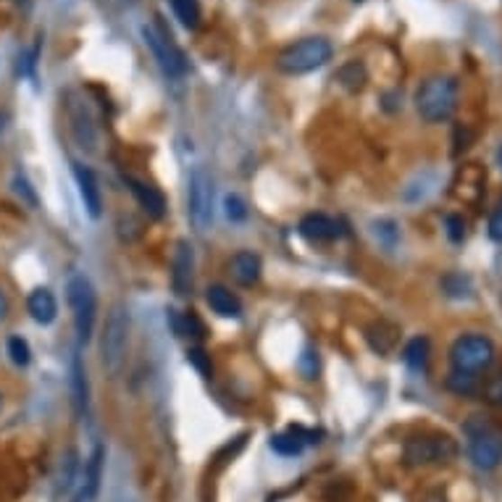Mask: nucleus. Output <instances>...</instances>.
Returning <instances> with one entry per match:
<instances>
[{"label":"nucleus","instance_id":"1","mask_svg":"<svg viewBox=\"0 0 502 502\" xmlns=\"http://www.w3.org/2000/svg\"><path fill=\"white\" fill-rule=\"evenodd\" d=\"M458 98H461L458 79L447 74H436L418 87L416 111L426 124H442V121H450L453 113L458 111Z\"/></svg>","mask_w":502,"mask_h":502},{"label":"nucleus","instance_id":"2","mask_svg":"<svg viewBox=\"0 0 502 502\" xmlns=\"http://www.w3.org/2000/svg\"><path fill=\"white\" fill-rule=\"evenodd\" d=\"M130 353V313L124 305H111L101 336V363L111 379L121 376Z\"/></svg>","mask_w":502,"mask_h":502},{"label":"nucleus","instance_id":"3","mask_svg":"<svg viewBox=\"0 0 502 502\" xmlns=\"http://www.w3.org/2000/svg\"><path fill=\"white\" fill-rule=\"evenodd\" d=\"M332 56H335V48L327 37H302L276 56V68L287 76H302V74L327 67Z\"/></svg>","mask_w":502,"mask_h":502},{"label":"nucleus","instance_id":"4","mask_svg":"<svg viewBox=\"0 0 502 502\" xmlns=\"http://www.w3.org/2000/svg\"><path fill=\"white\" fill-rule=\"evenodd\" d=\"M67 300L74 313V327L76 336L82 345H87L93 339L95 329V316H98V295L95 287L87 276H71L67 284Z\"/></svg>","mask_w":502,"mask_h":502},{"label":"nucleus","instance_id":"5","mask_svg":"<svg viewBox=\"0 0 502 502\" xmlns=\"http://www.w3.org/2000/svg\"><path fill=\"white\" fill-rule=\"evenodd\" d=\"M453 371L481 373L495 363V342L484 335H463L453 342L450 350Z\"/></svg>","mask_w":502,"mask_h":502},{"label":"nucleus","instance_id":"6","mask_svg":"<svg viewBox=\"0 0 502 502\" xmlns=\"http://www.w3.org/2000/svg\"><path fill=\"white\" fill-rule=\"evenodd\" d=\"M187 216L195 232H208L213 224V179L202 166L193 168L187 182Z\"/></svg>","mask_w":502,"mask_h":502},{"label":"nucleus","instance_id":"7","mask_svg":"<svg viewBox=\"0 0 502 502\" xmlns=\"http://www.w3.org/2000/svg\"><path fill=\"white\" fill-rule=\"evenodd\" d=\"M469 436V455L479 471H495L502 463V439L500 435L484 424L481 418H473L466 424Z\"/></svg>","mask_w":502,"mask_h":502},{"label":"nucleus","instance_id":"8","mask_svg":"<svg viewBox=\"0 0 502 502\" xmlns=\"http://www.w3.org/2000/svg\"><path fill=\"white\" fill-rule=\"evenodd\" d=\"M458 455V444L450 436H410L402 447V461L410 469L447 463Z\"/></svg>","mask_w":502,"mask_h":502},{"label":"nucleus","instance_id":"9","mask_svg":"<svg viewBox=\"0 0 502 502\" xmlns=\"http://www.w3.org/2000/svg\"><path fill=\"white\" fill-rule=\"evenodd\" d=\"M142 37H145V45L150 48L153 58L158 61V67L164 68L166 76L179 79V76L187 74V58H184V53L179 50V45L174 42L171 32H168L161 22L156 27H148L145 24L142 27Z\"/></svg>","mask_w":502,"mask_h":502},{"label":"nucleus","instance_id":"10","mask_svg":"<svg viewBox=\"0 0 502 502\" xmlns=\"http://www.w3.org/2000/svg\"><path fill=\"white\" fill-rule=\"evenodd\" d=\"M193 279H195V250L187 239H179L174 245L171 255V287L176 298H187L193 292Z\"/></svg>","mask_w":502,"mask_h":502},{"label":"nucleus","instance_id":"11","mask_svg":"<svg viewBox=\"0 0 502 502\" xmlns=\"http://www.w3.org/2000/svg\"><path fill=\"white\" fill-rule=\"evenodd\" d=\"M68 121H71V134L76 145L85 153H98V127L93 121V113L82 101H68Z\"/></svg>","mask_w":502,"mask_h":502},{"label":"nucleus","instance_id":"12","mask_svg":"<svg viewBox=\"0 0 502 502\" xmlns=\"http://www.w3.org/2000/svg\"><path fill=\"white\" fill-rule=\"evenodd\" d=\"M71 166H74V179H76V187H79V198L85 202V211L90 213V219H101L103 195L95 174L82 164H71Z\"/></svg>","mask_w":502,"mask_h":502},{"label":"nucleus","instance_id":"13","mask_svg":"<svg viewBox=\"0 0 502 502\" xmlns=\"http://www.w3.org/2000/svg\"><path fill=\"white\" fill-rule=\"evenodd\" d=\"M124 182L130 184L134 201L139 202V208H142L150 219H164V216H166V198H164V193H161L158 187H153V184H148V182H142V179H134V176H127Z\"/></svg>","mask_w":502,"mask_h":502},{"label":"nucleus","instance_id":"14","mask_svg":"<svg viewBox=\"0 0 502 502\" xmlns=\"http://www.w3.org/2000/svg\"><path fill=\"white\" fill-rule=\"evenodd\" d=\"M229 273L239 287H255L261 282L264 273V264L253 250H239L229 261Z\"/></svg>","mask_w":502,"mask_h":502},{"label":"nucleus","instance_id":"15","mask_svg":"<svg viewBox=\"0 0 502 502\" xmlns=\"http://www.w3.org/2000/svg\"><path fill=\"white\" fill-rule=\"evenodd\" d=\"M366 342L376 355H392L400 345V327L392 321H373L366 327Z\"/></svg>","mask_w":502,"mask_h":502},{"label":"nucleus","instance_id":"16","mask_svg":"<svg viewBox=\"0 0 502 502\" xmlns=\"http://www.w3.org/2000/svg\"><path fill=\"white\" fill-rule=\"evenodd\" d=\"M298 232H300L302 239H308L313 245L316 242H332V239L342 235L339 232V224H336L335 219H329L327 213H308V216H302Z\"/></svg>","mask_w":502,"mask_h":502},{"label":"nucleus","instance_id":"17","mask_svg":"<svg viewBox=\"0 0 502 502\" xmlns=\"http://www.w3.org/2000/svg\"><path fill=\"white\" fill-rule=\"evenodd\" d=\"M103 471H105V447L95 444V450L87 458V466H85V487H82L79 502L98 500L103 487Z\"/></svg>","mask_w":502,"mask_h":502},{"label":"nucleus","instance_id":"18","mask_svg":"<svg viewBox=\"0 0 502 502\" xmlns=\"http://www.w3.org/2000/svg\"><path fill=\"white\" fill-rule=\"evenodd\" d=\"M205 302L221 318H239L242 316V300L224 284H211L205 290Z\"/></svg>","mask_w":502,"mask_h":502},{"label":"nucleus","instance_id":"19","mask_svg":"<svg viewBox=\"0 0 502 502\" xmlns=\"http://www.w3.org/2000/svg\"><path fill=\"white\" fill-rule=\"evenodd\" d=\"M27 310H30L32 321H37V324H42V327L53 324L56 316H58V302H56V295H53L48 287H37L32 295L27 298Z\"/></svg>","mask_w":502,"mask_h":502},{"label":"nucleus","instance_id":"20","mask_svg":"<svg viewBox=\"0 0 502 502\" xmlns=\"http://www.w3.org/2000/svg\"><path fill=\"white\" fill-rule=\"evenodd\" d=\"M71 402H74V410L76 416H85L87 413V405H90V384H87V371L79 355L71 358Z\"/></svg>","mask_w":502,"mask_h":502},{"label":"nucleus","instance_id":"21","mask_svg":"<svg viewBox=\"0 0 502 502\" xmlns=\"http://www.w3.org/2000/svg\"><path fill=\"white\" fill-rule=\"evenodd\" d=\"M168 321H171V329L176 336H190L195 342L205 339V324L195 310H187V313H176V310H168Z\"/></svg>","mask_w":502,"mask_h":502},{"label":"nucleus","instance_id":"22","mask_svg":"<svg viewBox=\"0 0 502 502\" xmlns=\"http://www.w3.org/2000/svg\"><path fill=\"white\" fill-rule=\"evenodd\" d=\"M432 355V342L429 336H413L405 347H402V361L413 371H424Z\"/></svg>","mask_w":502,"mask_h":502},{"label":"nucleus","instance_id":"23","mask_svg":"<svg viewBox=\"0 0 502 502\" xmlns=\"http://www.w3.org/2000/svg\"><path fill=\"white\" fill-rule=\"evenodd\" d=\"M336 82L347 90V93H361L369 82V71L363 67V61H347L345 67L336 71Z\"/></svg>","mask_w":502,"mask_h":502},{"label":"nucleus","instance_id":"24","mask_svg":"<svg viewBox=\"0 0 502 502\" xmlns=\"http://www.w3.org/2000/svg\"><path fill=\"white\" fill-rule=\"evenodd\" d=\"M439 287H442V292H444L447 298H453V300H469L471 295H473V284H471V279L466 276V273H461V271H450V273H444L442 282H439Z\"/></svg>","mask_w":502,"mask_h":502},{"label":"nucleus","instance_id":"25","mask_svg":"<svg viewBox=\"0 0 502 502\" xmlns=\"http://www.w3.org/2000/svg\"><path fill=\"white\" fill-rule=\"evenodd\" d=\"M171 11L184 30H198L202 19L201 0H171Z\"/></svg>","mask_w":502,"mask_h":502},{"label":"nucleus","instance_id":"26","mask_svg":"<svg viewBox=\"0 0 502 502\" xmlns=\"http://www.w3.org/2000/svg\"><path fill=\"white\" fill-rule=\"evenodd\" d=\"M447 390L458 398H473L479 392V379L476 373H466V371H453L447 376Z\"/></svg>","mask_w":502,"mask_h":502},{"label":"nucleus","instance_id":"27","mask_svg":"<svg viewBox=\"0 0 502 502\" xmlns=\"http://www.w3.org/2000/svg\"><path fill=\"white\" fill-rule=\"evenodd\" d=\"M5 353H8L11 363L19 366V369H27L32 363V347H30V342L24 336H8Z\"/></svg>","mask_w":502,"mask_h":502},{"label":"nucleus","instance_id":"28","mask_svg":"<svg viewBox=\"0 0 502 502\" xmlns=\"http://www.w3.org/2000/svg\"><path fill=\"white\" fill-rule=\"evenodd\" d=\"M298 371H300V376L305 381H316V379H318V373H321V361H318V353H316L313 347H305L300 353V358H298Z\"/></svg>","mask_w":502,"mask_h":502},{"label":"nucleus","instance_id":"29","mask_svg":"<svg viewBox=\"0 0 502 502\" xmlns=\"http://www.w3.org/2000/svg\"><path fill=\"white\" fill-rule=\"evenodd\" d=\"M187 363L201 373L202 379H213V361L208 355V350H202L201 345L187 350Z\"/></svg>","mask_w":502,"mask_h":502},{"label":"nucleus","instance_id":"30","mask_svg":"<svg viewBox=\"0 0 502 502\" xmlns=\"http://www.w3.org/2000/svg\"><path fill=\"white\" fill-rule=\"evenodd\" d=\"M74 473H76V453L68 450L64 455V463L58 469V492H68L71 484H74Z\"/></svg>","mask_w":502,"mask_h":502},{"label":"nucleus","instance_id":"31","mask_svg":"<svg viewBox=\"0 0 502 502\" xmlns=\"http://www.w3.org/2000/svg\"><path fill=\"white\" fill-rule=\"evenodd\" d=\"M224 213L232 224H242L247 219V202L242 201L239 195H227L224 198Z\"/></svg>","mask_w":502,"mask_h":502},{"label":"nucleus","instance_id":"32","mask_svg":"<svg viewBox=\"0 0 502 502\" xmlns=\"http://www.w3.org/2000/svg\"><path fill=\"white\" fill-rule=\"evenodd\" d=\"M444 227H447V239H450V242L461 245V242L466 239V219H463L461 213H450V216L444 219Z\"/></svg>","mask_w":502,"mask_h":502},{"label":"nucleus","instance_id":"33","mask_svg":"<svg viewBox=\"0 0 502 502\" xmlns=\"http://www.w3.org/2000/svg\"><path fill=\"white\" fill-rule=\"evenodd\" d=\"M373 232H376V237H379L387 247H395V242H398V237H400L395 221H376V224H373Z\"/></svg>","mask_w":502,"mask_h":502},{"label":"nucleus","instance_id":"34","mask_svg":"<svg viewBox=\"0 0 502 502\" xmlns=\"http://www.w3.org/2000/svg\"><path fill=\"white\" fill-rule=\"evenodd\" d=\"M484 400L489 402L492 408L502 410V373L492 376V379L487 381V387H484Z\"/></svg>","mask_w":502,"mask_h":502},{"label":"nucleus","instance_id":"35","mask_svg":"<svg viewBox=\"0 0 502 502\" xmlns=\"http://www.w3.org/2000/svg\"><path fill=\"white\" fill-rule=\"evenodd\" d=\"M245 442H247V435H239L235 436V442H227L221 450H219V455H216V461L219 463H227V461H232V458H237V453L245 447Z\"/></svg>","mask_w":502,"mask_h":502},{"label":"nucleus","instance_id":"36","mask_svg":"<svg viewBox=\"0 0 502 502\" xmlns=\"http://www.w3.org/2000/svg\"><path fill=\"white\" fill-rule=\"evenodd\" d=\"M487 232H489V239H495V242L502 245V201L498 202V208L489 216V229Z\"/></svg>","mask_w":502,"mask_h":502},{"label":"nucleus","instance_id":"37","mask_svg":"<svg viewBox=\"0 0 502 502\" xmlns=\"http://www.w3.org/2000/svg\"><path fill=\"white\" fill-rule=\"evenodd\" d=\"M471 139H473V132H471L469 127H458V130H455V150H453V153L458 156L461 150H466L471 145Z\"/></svg>","mask_w":502,"mask_h":502},{"label":"nucleus","instance_id":"38","mask_svg":"<svg viewBox=\"0 0 502 502\" xmlns=\"http://www.w3.org/2000/svg\"><path fill=\"white\" fill-rule=\"evenodd\" d=\"M16 193H19V195H24V198H27V202H30L32 208L37 205V195H34L32 187H30V182H27L24 176H16Z\"/></svg>","mask_w":502,"mask_h":502},{"label":"nucleus","instance_id":"39","mask_svg":"<svg viewBox=\"0 0 502 502\" xmlns=\"http://www.w3.org/2000/svg\"><path fill=\"white\" fill-rule=\"evenodd\" d=\"M8 316V300H5V295H3V290H0V321Z\"/></svg>","mask_w":502,"mask_h":502},{"label":"nucleus","instance_id":"40","mask_svg":"<svg viewBox=\"0 0 502 502\" xmlns=\"http://www.w3.org/2000/svg\"><path fill=\"white\" fill-rule=\"evenodd\" d=\"M19 11H30L32 8V0H11Z\"/></svg>","mask_w":502,"mask_h":502},{"label":"nucleus","instance_id":"41","mask_svg":"<svg viewBox=\"0 0 502 502\" xmlns=\"http://www.w3.org/2000/svg\"><path fill=\"white\" fill-rule=\"evenodd\" d=\"M353 3H363V0H353Z\"/></svg>","mask_w":502,"mask_h":502},{"label":"nucleus","instance_id":"42","mask_svg":"<svg viewBox=\"0 0 502 502\" xmlns=\"http://www.w3.org/2000/svg\"><path fill=\"white\" fill-rule=\"evenodd\" d=\"M500 161H502V150H500Z\"/></svg>","mask_w":502,"mask_h":502},{"label":"nucleus","instance_id":"43","mask_svg":"<svg viewBox=\"0 0 502 502\" xmlns=\"http://www.w3.org/2000/svg\"><path fill=\"white\" fill-rule=\"evenodd\" d=\"M0 405H3V400H0Z\"/></svg>","mask_w":502,"mask_h":502},{"label":"nucleus","instance_id":"44","mask_svg":"<svg viewBox=\"0 0 502 502\" xmlns=\"http://www.w3.org/2000/svg\"><path fill=\"white\" fill-rule=\"evenodd\" d=\"M74 502H79V500H74Z\"/></svg>","mask_w":502,"mask_h":502}]
</instances>
